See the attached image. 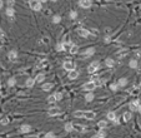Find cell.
I'll return each mask as SVG.
<instances>
[{
	"label": "cell",
	"instance_id": "60d3db41",
	"mask_svg": "<svg viewBox=\"0 0 141 138\" xmlns=\"http://www.w3.org/2000/svg\"><path fill=\"white\" fill-rule=\"evenodd\" d=\"M139 112H140V113H141V106H140V107H139Z\"/></svg>",
	"mask_w": 141,
	"mask_h": 138
},
{
	"label": "cell",
	"instance_id": "d6a6232c",
	"mask_svg": "<svg viewBox=\"0 0 141 138\" xmlns=\"http://www.w3.org/2000/svg\"><path fill=\"white\" fill-rule=\"evenodd\" d=\"M48 102H49V103H54V102H56V99H55L54 94H53V95H50V97L48 98Z\"/></svg>",
	"mask_w": 141,
	"mask_h": 138
},
{
	"label": "cell",
	"instance_id": "ab89813d",
	"mask_svg": "<svg viewBox=\"0 0 141 138\" xmlns=\"http://www.w3.org/2000/svg\"><path fill=\"white\" fill-rule=\"evenodd\" d=\"M40 1H41V3H46V1H48V0H40Z\"/></svg>",
	"mask_w": 141,
	"mask_h": 138
},
{
	"label": "cell",
	"instance_id": "8992f818",
	"mask_svg": "<svg viewBox=\"0 0 141 138\" xmlns=\"http://www.w3.org/2000/svg\"><path fill=\"white\" fill-rule=\"evenodd\" d=\"M60 113H61V110H60V108H57V107H51V108L49 109V112H48V114H49L50 117L59 115Z\"/></svg>",
	"mask_w": 141,
	"mask_h": 138
},
{
	"label": "cell",
	"instance_id": "5bb4252c",
	"mask_svg": "<svg viewBox=\"0 0 141 138\" xmlns=\"http://www.w3.org/2000/svg\"><path fill=\"white\" fill-rule=\"evenodd\" d=\"M69 50H70V54H76L79 52V47L75 45V44H71V47L69 48Z\"/></svg>",
	"mask_w": 141,
	"mask_h": 138
},
{
	"label": "cell",
	"instance_id": "2e32d148",
	"mask_svg": "<svg viewBox=\"0 0 141 138\" xmlns=\"http://www.w3.org/2000/svg\"><path fill=\"white\" fill-rule=\"evenodd\" d=\"M35 82H36L35 79H33V78H29V79L26 81V83H25V84H26V87H29V88H31V87H34V84H35Z\"/></svg>",
	"mask_w": 141,
	"mask_h": 138
},
{
	"label": "cell",
	"instance_id": "ba28073f",
	"mask_svg": "<svg viewBox=\"0 0 141 138\" xmlns=\"http://www.w3.org/2000/svg\"><path fill=\"white\" fill-rule=\"evenodd\" d=\"M77 34H79L80 36H83V38H88V36H90V35H91V34H90V31H89V30H86V29H84V28L77 29Z\"/></svg>",
	"mask_w": 141,
	"mask_h": 138
},
{
	"label": "cell",
	"instance_id": "5b68a950",
	"mask_svg": "<svg viewBox=\"0 0 141 138\" xmlns=\"http://www.w3.org/2000/svg\"><path fill=\"white\" fill-rule=\"evenodd\" d=\"M107 119L111 121V122H114L115 124H119V123H120L119 118L116 117V114H115L114 112H109V113H107Z\"/></svg>",
	"mask_w": 141,
	"mask_h": 138
},
{
	"label": "cell",
	"instance_id": "e575fe53",
	"mask_svg": "<svg viewBox=\"0 0 141 138\" xmlns=\"http://www.w3.org/2000/svg\"><path fill=\"white\" fill-rule=\"evenodd\" d=\"M44 138H55V134H54V133H51V132H50V133H46V134H45V137H44Z\"/></svg>",
	"mask_w": 141,
	"mask_h": 138
},
{
	"label": "cell",
	"instance_id": "484cf974",
	"mask_svg": "<svg viewBox=\"0 0 141 138\" xmlns=\"http://www.w3.org/2000/svg\"><path fill=\"white\" fill-rule=\"evenodd\" d=\"M72 129H74V126H72L71 123H66V124H65V131H66V132H71Z\"/></svg>",
	"mask_w": 141,
	"mask_h": 138
},
{
	"label": "cell",
	"instance_id": "f35d334b",
	"mask_svg": "<svg viewBox=\"0 0 141 138\" xmlns=\"http://www.w3.org/2000/svg\"><path fill=\"white\" fill-rule=\"evenodd\" d=\"M1 8H3V1L0 0V9H1Z\"/></svg>",
	"mask_w": 141,
	"mask_h": 138
},
{
	"label": "cell",
	"instance_id": "d590c367",
	"mask_svg": "<svg viewBox=\"0 0 141 138\" xmlns=\"http://www.w3.org/2000/svg\"><path fill=\"white\" fill-rule=\"evenodd\" d=\"M14 3H15V0H8V4H9V6H11V8H13Z\"/></svg>",
	"mask_w": 141,
	"mask_h": 138
},
{
	"label": "cell",
	"instance_id": "30bf717a",
	"mask_svg": "<svg viewBox=\"0 0 141 138\" xmlns=\"http://www.w3.org/2000/svg\"><path fill=\"white\" fill-rule=\"evenodd\" d=\"M69 79H71V81H74V79H76V78L79 77V72L76 70V69H74V70H71V72H69Z\"/></svg>",
	"mask_w": 141,
	"mask_h": 138
},
{
	"label": "cell",
	"instance_id": "7c38bea8",
	"mask_svg": "<svg viewBox=\"0 0 141 138\" xmlns=\"http://www.w3.org/2000/svg\"><path fill=\"white\" fill-rule=\"evenodd\" d=\"M9 59L11 62H15L16 59H18V52L16 50H11V52H9Z\"/></svg>",
	"mask_w": 141,
	"mask_h": 138
},
{
	"label": "cell",
	"instance_id": "4fadbf2b",
	"mask_svg": "<svg viewBox=\"0 0 141 138\" xmlns=\"http://www.w3.org/2000/svg\"><path fill=\"white\" fill-rule=\"evenodd\" d=\"M30 129H31V127L29 124H23L20 127V132L21 133H28V132H30Z\"/></svg>",
	"mask_w": 141,
	"mask_h": 138
},
{
	"label": "cell",
	"instance_id": "ffe728a7",
	"mask_svg": "<svg viewBox=\"0 0 141 138\" xmlns=\"http://www.w3.org/2000/svg\"><path fill=\"white\" fill-rule=\"evenodd\" d=\"M94 97H95V95H94L92 93H88V94L85 95V101H86V102H91V101H94Z\"/></svg>",
	"mask_w": 141,
	"mask_h": 138
},
{
	"label": "cell",
	"instance_id": "ac0fdd59",
	"mask_svg": "<svg viewBox=\"0 0 141 138\" xmlns=\"http://www.w3.org/2000/svg\"><path fill=\"white\" fill-rule=\"evenodd\" d=\"M129 65H130V68L136 69V68H137V60H136V59H131L130 63H129Z\"/></svg>",
	"mask_w": 141,
	"mask_h": 138
},
{
	"label": "cell",
	"instance_id": "603a6c76",
	"mask_svg": "<svg viewBox=\"0 0 141 138\" xmlns=\"http://www.w3.org/2000/svg\"><path fill=\"white\" fill-rule=\"evenodd\" d=\"M94 53H95V49H94V48H88V49L84 52V54H85V55H90V56H91Z\"/></svg>",
	"mask_w": 141,
	"mask_h": 138
},
{
	"label": "cell",
	"instance_id": "b9f144b4",
	"mask_svg": "<svg viewBox=\"0 0 141 138\" xmlns=\"http://www.w3.org/2000/svg\"><path fill=\"white\" fill-rule=\"evenodd\" d=\"M94 138H101V137H99V136H95V137H94Z\"/></svg>",
	"mask_w": 141,
	"mask_h": 138
},
{
	"label": "cell",
	"instance_id": "9a60e30c",
	"mask_svg": "<svg viewBox=\"0 0 141 138\" xmlns=\"http://www.w3.org/2000/svg\"><path fill=\"white\" fill-rule=\"evenodd\" d=\"M53 87H54V85H53L51 83H46V84H44L41 88H43V90H44V92H49L50 89H53Z\"/></svg>",
	"mask_w": 141,
	"mask_h": 138
},
{
	"label": "cell",
	"instance_id": "d4e9b609",
	"mask_svg": "<svg viewBox=\"0 0 141 138\" xmlns=\"http://www.w3.org/2000/svg\"><path fill=\"white\" fill-rule=\"evenodd\" d=\"M14 13H15V11H14V9H13L11 6H9V8L6 9V15H8V16H14Z\"/></svg>",
	"mask_w": 141,
	"mask_h": 138
},
{
	"label": "cell",
	"instance_id": "d6986e66",
	"mask_svg": "<svg viewBox=\"0 0 141 138\" xmlns=\"http://www.w3.org/2000/svg\"><path fill=\"white\" fill-rule=\"evenodd\" d=\"M119 87H125L126 84H127V79H126V78H121V79H120L119 81Z\"/></svg>",
	"mask_w": 141,
	"mask_h": 138
},
{
	"label": "cell",
	"instance_id": "4dcf8cb0",
	"mask_svg": "<svg viewBox=\"0 0 141 138\" xmlns=\"http://www.w3.org/2000/svg\"><path fill=\"white\" fill-rule=\"evenodd\" d=\"M60 20H61V18H60L59 15H54V18H53V23H60Z\"/></svg>",
	"mask_w": 141,
	"mask_h": 138
},
{
	"label": "cell",
	"instance_id": "7a4b0ae2",
	"mask_svg": "<svg viewBox=\"0 0 141 138\" xmlns=\"http://www.w3.org/2000/svg\"><path fill=\"white\" fill-rule=\"evenodd\" d=\"M29 6L33 9V10H35V11H40L41 10V1L40 0H29Z\"/></svg>",
	"mask_w": 141,
	"mask_h": 138
},
{
	"label": "cell",
	"instance_id": "1f68e13d",
	"mask_svg": "<svg viewBox=\"0 0 141 138\" xmlns=\"http://www.w3.org/2000/svg\"><path fill=\"white\" fill-rule=\"evenodd\" d=\"M9 123V118H3L1 121H0V124H3V126H6Z\"/></svg>",
	"mask_w": 141,
	"mask_h": 138
},
{
	"label": "cell",
	"instance_id": "44dd1931",
	"mask_svg": "<svg viewBox=\"0 0 141 138\" xmlns=\"http://www.w3.org/2000/svg\"><path fill=\"white\" fill-rule=\"evenodd\" d=\"M131 117H132V115H131L130 112H125V113H124V121H125V122H129V121L131 119Z\"/></svg>",
	"mask_w": 141,
	"mask_h": 138
},
{
	"label": "cell",
	"instance_id": "52a82bcc",
	"mask_svg": "<svg viewBox=\"0 0 141 138\" xmlns=\"http://www.w3.org/2000/svg\"><path fill=\"white\" fill-rule=\"evenodd\" d=\"M85 90H89V92H91V90H94L95 88H96V84H95V82H89V83H85L84 84V87H83Z\"/></svg>",
	"mask_w": 141,
	"mask_h": 138
},
{
	"label": "cell",
	"instance_id": "cb8c5ba5",
	"mask_svg": "<svg viewBox=\"0 0 141 138\" xmlns=\"http://www.w3.org/2000/svg\"><path fill=\"white\" fill-rule=\"evenodd\" d=\"M106 124H107V122H106V121H100V122L97 123V126H99V128H100V129H104V128L106 127Z\"/></svg>",
	"mask_w": 141,
	"mask_h": 138
},
{
	"label": "cell",
	"instance_id": "ee69618b",
	"mask_svg": "<svg viewBox=\"0 0 141 138\" xmlns=\"http://www.w3.org/2000/svg\"><path fill=\"white\" fill-rule=\"evenodd\" d=\"M106 1H110V0H106Z\"/></svg>",
	"mask_w": 141,
	"mask_h": 138
},
{
	"label": "cell",
	"instance_id": "3957f363",
	"mask_svg": "<svg viewBox=\"0 0 141 138\" xmlns=\"http://www.w3.org/2000/svg\"><path fill=\"white\" fill-rule=\"evenodd\" d=\"M99 68H100V63H99L97 60H95V62H92V63L89 65L88 72H89L90 74H92V73H95L96 70H99Z\"/></svg>",
	"mask_w": 141,
	"mask_h": 138
},
{
	"label": "cell",
	"instance_id": "8fae6325",
	"mask_svg": "<svg viewBox=\"0 0 141 138\" xmlns=\"http://www.w3.org/2000/svg\"><path fill=\"white\" fill-rule=\"evenodd\" d=\"M139 107H140V102L139 101H132L130 103V109L131 110H139Z\"/></svg>",
	"mask_w": 141,
	"mask_h": 138
},
{
	"label": "cell",
	"instance_id": "e0dca14e",
	"mask_svg": "<svg viewBox=\"0 0 141 138\" xmlns=\"http://www.w3.org/2000/svg\"><path fill=\"white\" fill-rule=\"evenodd\" d=\"M44 79H45V75H44V74H39V75H36V78H35V81H36L37 83H43Z\"/></svg>",
	"mask_w": 141,
	"mask_h": 138
},
{
	"label": "cell",
	"instance_id": "9c48e42d",
	"mask_svg": "<svg viewBox=\"0 0 141 138\" xmlns=\"http://www.w3.org/2000/svg\"><path fill=\"white\" fill-rule=\"evenodd\" d=\"M63 67H64V69H66V70H69V72H71V70L75 69V64H74L72 62H65Z\"/></svg>",
	"mask_w": 141,
	"mask_h": 138
},
{
	"label": "cell",
	"instance_id": "f546056e",
	"mask_svg": "<svg viewBox=\"0 0 141 138\" xmlns=\"http://www.w3.org/2000/svg\"><path fill=\"white\" fill-rule=\"evenodd\" d=\"M110 88H111V90H114V92H116V90L119 89V84H117V83H112V84L110 85Z\"/></svg>",
	"mask_w": 141,
	"mask_h": 138
},
{
	"label": "cell",
	"instance_id": "4316f807",
	"mask_svg": "<svg viewBox=\"0 0 141 138\" xmlns=\"http://www.w3.org/2000/svg\"><path fill=\"white\" fill-rule=\"evenodd\" d=\"M56 50H57V52L65 50V44H57V45H56Z\"/></svg>",
	"mask_w": 141,
	"mask_h": 138
},
{
	"label": "cell",
	"instance_id": "6da1fadb",
	"mask_svg": "<svg viewBox=\"0 0 141 138\" xmlns=\"http://www.w3.org/2000/svg\"><path fill=\"white\" fill-rule=\"evenodd\" d=\"M72 115L77 117V118H86V119H95V117H96V114L90 110H76L72 113Z\"/></svg>",
	"mask_w": 141,
	"mask_h": 138
},
{
	"label": "cell",
	"instance_id": "8d00e7d4",
	"mask_svg": "<svg viewBox=\"0 0 141 138\" xmlns=\"http://www.w3.org/2000/svg\"><path fill=\"white\" fill-rule=\"evenodd\" d=\"M97 136H99V137H101V138H105V133H104L103 131H101V132H99V134H97Z\"/></svg>",
	"mask_w": 141,
	"mask_h": 138
},
{
	"label": "cell",
	"instance_id": "836d02e7",
	"mask_svg": "<svg viewBox=\"0 0 141 138\" xmlns=\"http://www.w3.org/2000/svg\"><path fill=\"white\" fill-rule=\"evenodd\" d=\"M76 16H77V13H76L75 10L70 11V18H71V19H76Z\"/></svg>",
	"mask_w": 141,
	"mask_h": 138
},
{
	"label": "cell",
	"instance_id": "f1b7e54d",
	"mask_svg": "<svg viewBox=\"0 0 141 138\" xmlns=\"http://www.w3.org/2000/svg\"><path fill=\"white\" fill-rule=\"evenodd\" d=\"M54 97H55V99H56V102L57 101H60L63 98V94L61 93H54Z\"/></svg>",
	"mask_w": 141,
	"mask_h": 138
},
{
	"label": "cell",
	"instance_id": "83f0119b",
	"mask_svg": "<svg viewBox=\"0 0 141 138\" xmlns=\"http://www.w3.org/2000/svg\"><path fill=\"white\" fill-rule=\"evenodd\" d=\"M15 83H16V81H15V78H10V79L8 81V84H9L10 87H14V85H15Z\"/></svg>",
	"mask_w": 141,
	"mask_h": 138
},
{
	"label": "cell",
	"instance_id": "7bdbcfd3",
	"mask_svg": "<svg viewBox=\"0 0 141 138\" xmlns=\"http://www.w3.org/2000/svg\"><path fill=\"white\" fill-rule=\"evenodd\" d=\"M51 1H57V0H51Z\"/></svg>",
	"mask_w": 141,
	"mask_h": 138
},
{
	"label": "cell",
	"instance_id": "74e56055",
	"mask_svg": "<svg viewBox=\"0 0 141 138\" xmlns=\"http://www.w3.org/2000/svg\"><path fill=\"white\" fill-rule=\"evenodd\" d=\"M5 36V33H4V30L3 29H0V38H4Z\"/></svg>",
	"mask_w": 141,
	"mask_h": 138
},
{
	"label": "cell",
	"instance_id": "7402d4cb",
	"mask_svg": "<svg viewBox=\"0 0 141 138\" xmlns=\"http://www.w3.org/2000/svg\"><path fill=\"white\" fill-rule=\"evenodd\" d=\"M105 64H106V67H110V68H111V67H114L115 63H114V60H112L111 58H107L106 60H105Z\"/></svg>",
	"mask_w": 141,
	"mask_h": 138
},
{
	"label": "cell",
	"instance_id": "277c9868",
	"mask_svg": "<svg viewBox=\"0 0 141 138\" xmlns=\"http://www.w3.org/2000/svg\"><path fill=\"white\" fill-rule=\"evenodd\" d=\"M79 5L83 9H89L92 5V3H91V0H79Z\"/></svg>",
	"mask_w": 141,
	"mask_h": 138
}]
</instances>
